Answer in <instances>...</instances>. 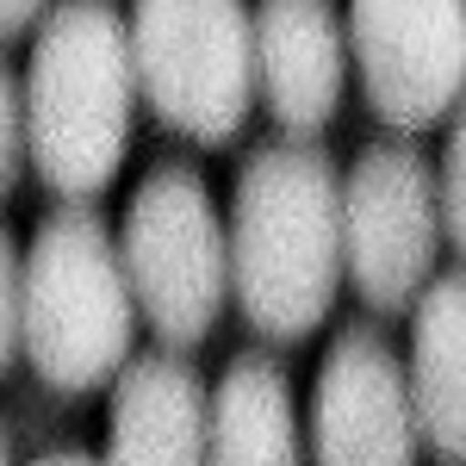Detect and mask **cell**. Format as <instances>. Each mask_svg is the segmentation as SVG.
<instances>
[{"mask_svg": "<svg viewBox=\"0 0 466 466\" xmlns=\"http://www.w3.org/2000/svg\"><path fill=\"white\" fill-rule=\"evenodd\" d=\"M349 280L342 175L318 137L249 149L230 193V299L261 342H305Z\"/></svg>", "mask_w": 466, "mask_h": 466, "instance_id": "obj_1", "label": "cell"}, {"mask_svg": "<svg viewBox=\"0 0 466 466\" xmlns=\"http://www.w3.org/2000/svg\"><path fill=\"white\" fill-rule=\"evenodd\" d=\"M137 100L131 19L112 0H56L37 19L25 63L32 175L56 199H100L131 156Z\"/></svg>", "mask_w": 466, "mask_h": 466, "instance_id": "obj_2", "label": "cell"}, {"mask_svg": "<svg viewBox=\"0 0 466 466\" xmlns=\"http://www.w3.org/2000/svg\"><path fill=\"white\" fill-rule=\"evenodd\" d=\"M137 323L144 311L125 274L118 230L87 199H69L37 224L25 249V299H19L25 367L56 398H94L131 360Z\"/></svg>", "mask_w": 466, "mask_h": 466, "instance_id": "obj_3", "label": "cell"}, {"mask_svg": "<svg viewBox=\"0 0 466 466\" xmlns=\"http://www.w3.org/2000/svg\"><path fill=\"white\" fill-rule=\"evenodd\" d=\"M118 249L144 329L168 349H199L230 305V218H218L206 175L156 162L125 199Z\"/></svg>", "mask_w": 466, "mask_h": 466, "instance_id": "obj_4", "label": "cell"}, {"mask_svg": "<svg viewBox=\"0 0 466 466\" xmlns=\"http://www.w3.org/2000/svg\"><path fill=\"white\" fill-rule=\"evenodd\" d=\"M131 63L162 131L199 149H230L243 137L255 106L249 0H137Z\"/></svg>", "mask_w": 466, "mask_h": 466, "instance_id": "obj_5", "label": "cell"}, {"mask_svg": "<svg viewBox=\"0 0 466 466\" xmlns=\"http://www.w3.org/2000/svg\"><path fill=\"white\" fill-rule=\"evenodd\" d=\"M441 230V175L417 137H386L355 156L342 175V255L349 287L373 318H398L435 280Z\"/></svg>", "mask_w": 466, "mask_h": 466, "instance_id": "obj_6", "label": "cell"}, {"mask_svg": "<svg viewBox=\"0 0 466 466\" xmlns=\"http://www.w3.org/2000/svg\"><path fill=\"white\" fill-rule=\"evenodd\" d=\"M349 56L367 112L423 137L466 94V0H349Z\"/></svg>", "mask_w": 466, "mask_h": 466, "instance_id": "obj_7", "label": "cell"}, {"mask_svg": "<svg viewBox=\"0 0 466 466\" xmlns=\"http://www.w3.org/2000/svg\"><path fill=\"white\" fill-rule=\"evenodd\" d=\"M417 448L423 430L410 404V367L380 323H342L311 386V454L329 466H404Z\"/></svg>", "mask_w": 466, "mask_h": 466, "instance_id": "obj_8", "label": "cell"}, {"mask_svg": "<svg viewBox=\"0 0 466 466\" xmlns=\"http://www.w3.org/2000/svg\"><path fill=\"white\" fill-rule=\"evenodd\" d=\"M349 63L336 0H255V100L287 137H318L336 118Z\"/></svg>", "mask_w": 466, "mask_h": 466, "instance_id": "obj_9", "label": "cell"}, {"mask_svg": "<svg viewBox=\"0 0 466 466\" xmlns=\"http://www.w3.org/2000/svg\"><path fill=\"white\" fill-rule=\"evenodd\" d=\"M106 461H212V392H206V373L187 360V349L156 342L149 355H131L118 367L106 404Z\"/></svg>", "mask_w": 466, "mask_h": 466, "instance_id": "obj_10", "label": "cell"}, {"mask_svg": "<svg viewBox=\"0 0 466 466\" xmlns=\"http://www.w3.org/2000/svg\"><path fill=\"white\" fill-rule=\"evenodd\" d=\"M410 404L435 461H466V261L410 305Z\"/></svg>", "mask_w": 466, "mask_h": 466, "instance_id": "obj_11", "label": "cell"}, {"mask_svg": "<svg viewBox=\"0 0 466 466\" xmlns=\"http://www.w3.org/2000/svg\"><path fill=\"white\" fill-rule=\"evenodd\" d=\"M212 461H224V466L305 461L287 367L274 355H261V349L230 355V367H224V380L212 392Z\"/></svg>", "mask_w": 466, "mask_h": 466, "instance_id": "obj_12", "label": "cell"}, {"mask_svg": "<svg viewBox=\"0 0 466 466\" xmlns=\"http://www.w3.org/2000/svg\"><path fill=\"white\" fill-rule=\"evenodd\" d=\"M32 168V144H25V75L0 56V206L13 199L19 175Z\"/></svg>", "mask_w": 466, "mask_h": 466, "instance_id": "obj_13", "label": "cell"}, {"mask_svg": "<svg viewBox=\"0 0 466 466\" xmlns=\"http://www.w3.org/2000/svg\"><path fill=\"white\" fill-rule=\"evenodd\" d=\"M441 230L466 261V94L454 106V131H448V156H441Z\"/></svg>", "mask_w": 466, "mask_h": 466, "instance_id": "obj_14", "label": "cell"}, {"mask_svg": "<svg viewBox=\"0 0 466 466\" xmlns=\"http://www.w3.org/2000/svg\"><path fill=\"white\" fill-rule=\"evenodd\" d=\"M19 299H25V255H19V243H13V230L0 224V373H13L19 355H25Z\"/></svg>", "mask_w": 466, "mask_h": 466, "instance_id": "obj_15", "label": "cell"}, {"mask_svg": "<svg viewBox=\"0 0 466 466\" xmlns=\"http://www.w3.org/2000/svg\"><path fill=\"white\" fill-rule=\"evenodd\" d=\"M50 13V0H0V44L37 32V19Z\"/></svg>", "mask_w": 466, "mask_h": 466, "instance_id": "obj_16", "label": "cell"}, {"mask_svg": "<svg viewBox=\"0 0 466 466\" xmlns=\"http://www.w3.org/2000/svg\"><path fill=\"white\" fill-rule=\"evenodd\" d=\"M0 461H13V441H6V417H0Z\"/></svg>", "mask_w": 466, "mask_h": 466, "instance_id": "obj_17", "label": "cell"}]
</instances>
